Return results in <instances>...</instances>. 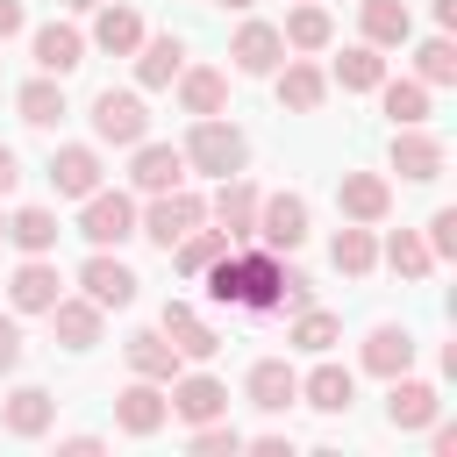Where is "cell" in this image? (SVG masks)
Segmentation results:
<instances>
[{"label":"cell","mask_w":457,"mask_h":457,"mask_svg":"<svg viewBox=\"0 0 457 457\" xmlns=\"http://www.w3.org/2000/svg\"><path fill=\"white\" fill-rule=\"evenodd\" d=\"M193 286H207L214 307H243V314H278V286H286V257L264 243H228Z\"/></svg>","instance_id":"cell-1"},{"label":"cell","mask_w":457,"mask_h":457,"mask_svg":"<svg viewBox=\"0 0 457 457\" xmlns=\"http://www.w3.org/2000/svg\"><path fill=\"white\" fill-rule=\"evenodd\" d=\"M179 150H186V179H236V171H250V136L228 114H193Z\"/></svg>","instance_id":"cell-2"},{"label":"cell","mask_w":457,"mask_h":457,"mask_svg":"<svg viewBox=\"0 0 457 457\" xmlns=\"http://www.w3.org/2000/svg\"><path fill=\"white\" fill-rule=\"evenodd\" d=\"M86 121H93V143L100 150H136L150 136V107H143L136 86H100L86 100Z\"/></svg>","instance_id":"cell-3"},{"label":"cell","mask_w":457,"mask_h":457,"mask_svg":"<svg viewBox=\"0 0 457 457\" xmlns=\"http://www.w3.org/2000/svg\"><path fill=\"white\" fill-rule=\"evenodd\" d=\"M207 221V193H193V186H171V193H150V200H136V236L150 243V250H171L186 228H200Z\"/></svg>","instance_id":"cell-4"},{"label":"cell","mask_w":457,"mask_h":457,"mask_svg":"<svg viewBox=\"0 0 457 457\" xmlns=\"http://www.w3.org/2000/svg\"><path fill=\"white\" fill-rule=\"evenodd\" d=\"M79 236H86V250H121V243H136V193H129V186H93V193L79 200Z\"/></svg>","instance_id":"cell-5"},{"label":"cell","mask_w":457,"mask_h":457,"mask_svg":"<svg viewBox=\"0 0 457 457\" xmlns=\"http://www.w3.org/2000/svg\"><path fill=\"white\" fill-rule=\"evenodd\" d=\"M307 236H314V207H307V193H264V200H257V236H250V243L293 257Z\"/></svg>","instance_id":"cell-6"},{"label":"cell","mask_w":457,"mask_h":457,"mask_svg":"<svg viewBox=\"0 0 457 457\" xmlns=\"http://www.w3.org/2000/svg\"><path fill=\"white\" fill-rule=\"evenodd\" d=\"M64 286H71V278L57 271V257H21V264L0 278V300H7V314H21V321H29V314H50Z\"/></svg>","instance_id":"cell-7"},{"label":"cell","mask_w":457,"mask_h":457,"mask_svg":"<svg viewBox=\"0 0 457 457\" xmlns=\"http://www.w3.org/2000/svg\"><path fill=\"white\" fill-rule=\"evenodd\" d=\"M386 171H400L407 186H436V179L450 171V143L428 136V121H421V129H393V143H386Z\"/></svg>","instance_id":"cell-8"},{"label":"cell","mask_w":457,"mask_h":457,"mask_svg":"<svg viewBox=\"0 0 457 457\" xmlns=\"http://www.w3.org/2000/svg\"><path fill=\"white\" fill-rule=\"evenodd\" d=\"M278 64H286V36H278V21L243 14L236 36H228V71H236V79H271Z\"/></svg>","instance_id":"cell-9"},{"label":"cell","mask_w":457,"mask_h":457,"mask_svg":"<svg viewBox=\"0 0 457 457\" xmlns=\"http://www.w3.org/2000/svg\"><path fill=\"white\" fill-rule=\"evenodd\" d=\"M93 307H107V314H121V307H136V293H143V278L114 257V250H86V264H79V278H71Z\"/></svg>","instance_id":"cell-10"},{"label":"cell","mask_w":457,"mask_h":457,"mask_svg":"<svg viewBox=\"0 0 457 457\" xmlns=\"http://www.w3.org/2000/svg\"><path fill=\"white\" fill-rule=\"evenodd\" d=\"M257 200H264V186H257L250 171H236V179H214L207 221H214L228 243H250V236H257Z\"/></svg>","instance_id":"cell-11"},{"label":"cell","mask_w":457,"mask_h":457,"mask_svg":"<svg viewBox=\"0 0 457 457\" xmlns=\"http://www.w3.org/2000/svg\"><path fill=\"white\" fill-rule=\"evenodd\" d=\"M414 357H421V343L407 321H371L357 343V371H371V378H400V371H414Z\"/></svg>","instance_id":"cell-12"},{"label":"cell","mask_w":457,"mask_h":457,"mask_svg":"<svg viewBox=\"0 0 457 457\" xmlns=\"http://www.w3.org/2000/svg\"><path fill=\"white\" fill-rule=\"evenodd\" d=\"M164 400H171V421H186V428H200V421L228 414V386H221L207 364H186V371L164 386Z\"/></svg>","instance_id":"cell-13"},{"label":"cell","mask_w":457,"mask_h":457,"mask_svg":"<svg viewBox=\"0 0 457 457\" xmlns=\"http://www.w3.org/2000/svg\"><path fill=\"white\" fill-rule=\"evenodd\" d=\"M86 29L79 21H29V57H36V71H50V79H71L79 64H86Z\"/></svg>","instance_id":"cell-14"},{"label":"cell","mask_w":457,"mask_h":457,"mask_svg":"<svg viewBox=\"0 0 457 457\" xmlns=\"http://www.w3.org/2000/svg\"><path fill=\"white\" fill-rule=\"evenodd\" d=\"M336 214L378 228L393 214V171H336Z\"/></svg>","instance_id":"cell-15"},{"label":"cell","mask_w":457,"mask_h":457,"mask_svg":"<svg viewBox=\"0 0 457 457\" xmlns=\"http://www.w3.org/2000/svg\"><path fill=\"white\" fill-rule=\"evenodd\" d=\"M164 421H171V400H164L157 378H129V386L114 393V428H121L129 443H150Z\"/></svg>","instance_id":"cell-16"},{"label":"cell","mask_w":457,"mask_h":457,"mask_svg":"<svg viewBox=\"0 0 457 457\" xmlns=\"http://www.w3.org/2000/svg\"><path fill=\"white\" fill-rule=\"evenodd\" d=\"M50 428H57V393H50V386H7V393H0V436L36 443V436H50Z\"/></svg>","instance_id":"cell-17"},{"label":"cell","mask_w":457,"mask_h":457,"mask_svg":"<svg viewBox=\"0 0 457 457\" xmlns=\"http://www.w3.org/2000/svg\"><path fill=\"white\" fill-rule=\"evenodd\" d=\"M271 93H278V107H286V114H321L336 86H328V71H321L314 57H293V50H286V64L271 71Z\"/></svg>","instance_id":"cell-18"},{"label":"cell","mask_w":457,"mask_h":457,"mask_svg":"<svg viewBox=\"0 0 457 457\" xmlns=\"http://www.w3.org/2000/svg\"><path fill=\"white\" fill-rule=\"evenodd\" d=\"M171 186H186V150L179 143H136L129 150V193L136 200H150V193H171Z\"/></svg>","instance_id":"cell-19"},{"label":"cell","mask_w":457,"mask_h":457,"mask_svg":"<svg viewBox=\"0 0 457 457\" xmlns=\"http://www.w3.org/2000/svg\"><path fill=\"white\" fill-rule=\"evenodd\" d=\"M43 171H50L57 200H86L93 186H107V157H100V143H57Z\"/></svg>","instance_id":"cell-20"},{"label":"cell","mask_w":457,"mask_h":457,"mask_svg":"<svg viewBox=\"0 0 457 457\" xmlns=\"http://www.w3.org/2000/svg\"><path fill=\"white\" fill-rule=\"evenodd\" d=\"M43 321H50L57 350H71V357H86V350L107 336V307H93L86 293H57V307H50Z\"/></svg>","instance_id":"cell-21"},{"label":"cell","mask_w":457,"mask_h":457,"mask_svg":"<svg viewBox=\"0 0 457 457\" xmlns=\"http://www.w3.org/2000/svg\"><path fill=\"white\" fill-rule=\"evenodd\" d=\"M157 328H164V343L186 357V364H214V350H221V336H214V321L193 307V300H164V314H157Z\"/></svg>","instance_id":"cell-22"},{"label":"cell","mask_w":457,"mask_h":457,"mask_svg":"<svg viewBox=\"0 0 457 457\" xmlns=\"http://www.w3.org/2000/svg\"><path fill=\"white\" fill-rule=\"evenodd\" d=\"M300 407H314V414H350V407H357V364H336V357L321 350L314 371H300Z\"/></svg>","instance_id":"cell-23"},{"label":"cell","mask_w":457,"mask_h":457,"mask_svg":"<svg viewBox=\"0 0 457 457\" xmlns=\"http://www.w3.org/2000/svg\"><path fill=\"white\" fill-rule=\"evenodd\" d=\"M436 414H443V393H436L428 378H414V371L386 378V428H400V436H421Z\"/></svg>","instance_id":"cell-24"},{"label":"cell","mask_w":457,"mask_h":457,"mask_svg":"<svg viewBox=\"0 0 457 457\" xmlns=\"http://www.w3.org/2000/svg\"><path fill=\"white\" fill-rule=\"evenodd\" d=\"M186 57H193V50H186V36H179V29L143 36V43H136V57H129V64H136V93H164V86L186 71Z\"/></svg>","instance_id":"cell-25"},{"label":"cell","mask_w":457,"mask_h":457,"mask_svg":"<svg viewBox=\"0 0 457 457\" xmlns=\"http://www.w3.org/2000/svg\"><path fill=\"white\" fill-rule=\"evenodd\" d=\"M243 400H250L257 414H286V407H300V371H293L286 357H257V364L243 371Z\"/></svg>","instance_id":"cell-26"},{"label":"cell","mask_w":457,"mask_h":457,"mask_svg":"<svg viewBox=\"0 0 457 457\" xmlns=\"http://www.w3.org/2000/svg\"><path fill=\"white\" fill-rule=\"evenodd\" d=\"M150 29H143V14L129 7V0H100L93 7V29H86V43L100 50V57H136V43H143Z\"/></svg>","instance_id":"cell-27"},{"label":"cell","mask_w":457,"mask_h":457,"mask_svg":"<svg viewBox=\"0 0 457 457\" xmlns=\"http://www.w3.org/2000/svg\"><path fill=\"white\" fill-rule=\"evenodd\" d=\"M64 114H71V100H64V79L36 71V79H21V86H14V121H21V129H43V136H50Z\"/></svg>","instance_id":"cell-28"},{"label":"cell","mask_w":457,"mask_h":457,"mask_svg":"<svg viewBox=\"0 0 457 457\" xmlns=\"http://www.w3.org/2000/svg\"><path fill=\"white\" fill-rule=\"evenodd\" d=\"M357 36L371 50H407L414 43V7L407 0H357Z\"/></svg>","instance_id":"cell-29"},{"label":"cell","mask_w":457,"mask_h":457,"mask_svg":"<svg viewBox=\"0 0 457 457\" xmlns=\"http://www.w3.org/2000/svg\"><path fill=\"white\" fill-rule=\"evenodd\" d=\"M278 36H286V50H293V57H321V50L336 43V14H328L321 0H293V7H286V21H278Z\"/></svg>","instance_id":"cell-30"},{"label":"cell","mask_w":457,"mask_h":457,"mask_svg":"<svg viewBox=\"0 0 457 457\" xmlns=\"http://www.w3.org/2000/svg\"><path fill=\"white\" fill-rule=\"evenodd\" d=\"M171 93H179V114H228V71L221 64H193L186 57V71L171 79Z\"/></svg>","instance_id":"cell-31"},{"label":"cell","mask_w":457,"mask_h":457,"mask_svg":"<svg viewBox=\"0 0 457 457\" xmlns=\"http://www.w3.org/2000/svg\"><path fill=\"white\" fill-rule=\"evenodd\" d=\"M378 228H386V221H378ZM378 264H386L400 286H421V278H436V257H428L421 228H386V236H378Z\"/></svg>","instance_id":"cell-32"},{"label":"cell","mask_w":457,"mask_h":457,"mask_svg":"<svg viewBox=\"0 0 457 457\" xmlns=\"http://www.w3.org/2000/svg\"><path fill=\"white\" fill-rule=\"evenodd\" d=\"M121 357H129V378H157V386H171V378L186 371V357L164 343V328H136V336L121 343Z\"/></svg>","instance_id":"cell-33"},{"label":"cell","mask_w":457,"mask_h":457,"mask_svg":"<svg viewBox=\"0 0 457 457\" xmlns=\"http://www.w3.org/2000/svg\"><path fill=\"white\" fill-rule=\"evenodd\" d=\"M371 93H378V114H386L393 129H421V121L436 114V93H428L421 79H378Z\"/></svg>","instance_id":"cell-34"},{"label":"cell","mask_w":457,"mask_h":457,"mask_svg":"<svg viewBox=\"0 0 457 457\" xmlns=\"http://www.w3.org/2000/svg\"><path fill=\"white\" fill-rule=\"evenodd\" d=\"M328 264H336L343 278H371V271H378V228L343 221V228L328 236Z\"/></svg>","instance_id":"cell-35"},{"label":"cell","mask_w":457,"mask_h":457,"mask_svg":"<svg viewBox=\"0 0 457 457\" xmlns=\"http://www.w3.org/2000/svg\"><path fill=\"white\" fill-rule=\"evenodd\" d=\"M343 343V314H328V307H293V321H286V350H300V357H321V350H336Z\"/></svg>","instance_id":"cell-36"},{"label":"cell","mask_w":457,"mask_h":457,"mask_svg":"<svg viewBox=\"0 0 457 457\" xmlns=\"http://www.w3.org/2000/svg\"><path fill=\"white\" fill-rule=\"evenodd\" d=\"M57 207H14L7 214V243L21 250V257H57Z\"/></svg>","instance_id":"cell-37"},{"label":"cell","mask_w":457,"mask_h":457,"mask_svg":"<svg viewBox=\"0 0 457 457\" xmlns=\"http://www.w3.org/2000/svg\"><path fill=\"white\" fill-rule=\"evenodd\" d=\"M386 79V50H371L364 36L357 43H343V57L328 64V86H343V93H371Z\"/></svg>","instance_id":"cell-38"},{"label":"cell","mask_w":457,"mask_h":457,"mask_svg":"<svg viewBox=\"0 0 457 457\" xmlns=\"http://www.w3.org/2000/svg\"><path fill=\"white\" fill-rule=\"evenodd\" d=\"M414 79H421L428 93L457 86V36H450V29H436V36H421V43H414Z\"/></svg>","instance_id":"cell-39"},{"label":"cell","mask_w":457,"mask_h":457,"mask_svg":"<svg viewBox=\"0 0 457 457\" xmlns=\"http://www.w3.org/2000/svg\"><path fill=\"white\" fill-rule=\"evenodd\" d=\"M221 250H228V236H221L214 221H200V228H186V236H179L164 257H171V271H179V278H200V271H207Z\"/></svg>","instance_id":"cell-40"},{"label":"cell","mask_w":457,"mask_h":457,"mask_svg":"<svg viewBox=\"0 0 457 457\" xmlns=\"http://www.w3.org/2000/svg\"><path fill=\"white\" fill-rule=\"evenodd\" d=\"M186 450H193V457H236V450H243V428H236L228 414H214V421L186 428Z\"/></svg>","instance_id":"cell-41"},{"label":"cell","mask_w":457,"mask_h":457,"mask_svg":"<svg viewBox=\"0 0 457 457\" xmlns=\"http://www.w3.org/2000/svg\"><path fill=\"white\" fill-rule=\"evenodd\" d=\"M421 243H428L436 264H450V257H457V207H436V214L421 221Z\"/></svg>","instance_id":"cell-42"},{"label":"cell","mask_w":457,"mask_h":457,"mask_svg":"<svg viewBox=\"0 0 457 457\" xmlns=\"http://www.w3.org/2000/svg\"><path fill=\"white\" fill-rule=\"evenodd\" d=\"M21 357H29V336H21V314H0V378H7V371H21Z\"/></svg>","instance_id":"cell-43"},{"label":"cell","mask_w":457,"mask_h":457,"mask_svg":"<svg viewBox=\"0 0 457 457\" xmlns=\"http://www.w3.org/2000/svg\"><path fill=\"white\" fill-rule=\"evenodd\" d=\"M307 300H314V278H307L300 264H286V286H278V307L293 314V307H307Z\"/></svg>","instance_id":"cell-44"},{"label":"cell","mask_w":457,"mask_h":457,"mask_svg":"<svg viewBox=\"0 0 457 457\" xmlns=\"http://www.w3.org/2000/svg\"><path fill=\"white\" fill-rule=\"evenodd\" d=\"M243 450H257V457H293V428H257V436H243Z\"/></svg>","instance_id":"cell-45"},{"label":"cell","mask_w":457,"mask_h":457,"mask_svg":"<svg viewBox=\"0 0 457 457\" xmlns=\"http://www.w3.org/2000/svg\"><path fill=\"white\" fill-rule=\"evenodd\" d=\"M107 450V436H93V428H79V436H57V457H100Z\"/></svg>","instance_id":"cell-46"},{"label":"cell","mask_w":457,"mask_h":457,"mask_svg":"<svg viewBox=\"0 0 457 457\" xmlns=\"http://www.w3.org/2000/svg\"><path fill=\"white\" fill-rule=\"evenodd\" d=\"M14 36H29V7H21V0H0V50H7Z\"/></svg>","instance_id":"cell-47"},{"label":"cell","mask_w":457,"mask_h":457,"mask_svg":"<svg viewBox=\"0 0 457 457\" xmlns=\"http://www.w3.org/2000/svg\"><path fill=\"white\" fill-rule=\"evenodd\" d=\"M21 186V157H14V143H0V200Z\"/></svg>","instance_id":"cell-48"},{"label":"cell","mask_w":457,"mask_h":457,"mask_svg":"<svg viewBox=\"0 0 457 457\" xmlns=\"http://www.w3.org/2000/svg\"><path fill=\"white\" fill-rule=\"evenodd\" d=\"M428 14H436V29H457V0H428Z\"/></svg>","instance_id":"cell-49"},{"label":"cell","mask_w":457,"mask_h":457,"mask_svg":"<svg viewBox=\"0 0 457 457\" xmlns=\"http://www.w3.org/2000/svg\"><path fill=\"white\" fill-rule=\"evenodd\" d=\"M214 7H228V14H250V7H257V0H214Z\"/></svg>","instance_id":"cell-50"},{"label":"cell","mask_w":457,"mask_h":457,"mask_svg":"<svg viewBox=\"0 0 457 457\" xmlns=\"http://www.w3.org/2000/svg\"><path fill=\"white\" fill-rule=\"evenodd\" d=\"M64 7H71V14H93V7H100V0H64Z\"/></svg>","instance_id":"cell-51"},{"label":"cell","mask_w":457,"mask_h":457,"mask_svg":"<svg viewBox=\"0 0 457 457\" xmlns=\"http://www.w3.org/2000/svg\"><path fill=\"white\" fill-rule=\"evenodd\" d=\"M0 243H7V214H0Z\"/></svg>","instance_id":"cell-52"}]
</instances>
